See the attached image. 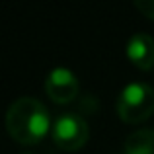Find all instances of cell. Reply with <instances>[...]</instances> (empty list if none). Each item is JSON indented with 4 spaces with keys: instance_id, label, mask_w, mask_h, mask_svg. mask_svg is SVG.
<instances>
[{
    "instance_id": "277c9868",
    "label": "cell",
    "mask_w": 154,
    "mask_h": 154,
    "mask_svg": "<svg viewBox=\"0 0 154 154\" xmlns=\"http://www.w3.org/2000/svg\"><path fill=\"white\" fill-rule=\"evenodd\" d=\"M45 92L55 103H70L78 98L80 84L72 70L57 66L45 76Z\"/></svg>"
},
{
    "instance_id": "ba28073f",
    "label": "cell",
    "mask_w": 154,
    "mask_h": 154,
    "mask_svg": "<svg viewBox=\"0 0 154 154\" xmlns=\"http://www.w3.org/2000/svg\"><path fill=\"white\" fill-rule=\"evenodd\" d=\"M23 154H33V152H23Z\"/></svg>"
},
{
    "instance_id": "52a82bcc",
    "label": "cell",
    "mask_w": 154,
    "mask_h": 154,
    "mask_svg": "<svg viewBox=\"0 0 154 154\" xmlns=\"http://www.w3.org/2000/svg\"><path fill=\"white\" fill-rule=\"evenodd\" d=\"M135 8L148 20H154V0H135Z\"/></svg>"
},
{
    "instance_id": "7a4b0ae2",
    "label": "cell",
    "mask_w": 154,
    "mask_h": 154,
    "mask_svg": "<svg viewBox=\"0 0 154 154\" xmlns=\"http://www.w3.org/2000/svg\"><path fill=\"white\" fill-rule=\"evenodd\" d=\"M154 113V88L144 82H131L117 98V115L129 125H140Z\"/></svg>"
},
{
    "instance_id": "3957f363",
    "label": "cell",
    "mask_w": 154,
    "mask_h": 154,
    "mask_svg": "<svg viewBox=\"0 0 154 154\" xmlns=\"http://www.w3.org/2000/svg\"><path fill=\"white\" fill-rule=\"evenodd\" d=\"M90 127L80 113H63L55 119L51 139L63 152H76L88 143Z\"/></svg>"
},
{
    "instance_id": "8992f818",
    "label": "cell",
    "mask_w": 154,
    "mask_h": 154,
    "mask_svg": "<svg viewBox=\"0 0 154 154\" xmlns=\"http://www.w3.org/2000/svg\"><path fill=\"white\" fill-rule=\"evenodd\" d=\"M123 154H154V129H139L125 139Z\"/></svg>"
},
{
    "instance_id": "6da1fadb",
    "label": "cell",
    "mask_w": 154,
    "mask_h": 154,
    "mask_svg": "<svg viewBox=\"0 0 154 154\" xmlns=\"http://www.w3.org/2000/svg\"><path fill=\"white\" fill-rule=\"evenodd\" d=\"M8 135L18 144H37L51 133V115L39 100L23 96L10 103L6 111Z\"/></svg>"
},
{
    "instance_id": "5b68a950",
    "label": "cell",
    "mask_w": 154,
    "mask_h": 154,
    "mask_svg": "<svg viewBox=\"0 0 154 154\" xmlns=\"http://www.w3.org/2000/svg\"><path fill=\"white\" fill-rule=\"evenodd\" d=\"M129 63L139 70L154 68V39L146 33H135L129 37L125 47Z\"/></svg>"
}]
</instances>
